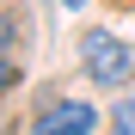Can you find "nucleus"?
<instances>
[{
    "mask_svg": "<svg viewBox=\"0 0 135 135\" xmlns=\"http://www.w3.org/2000/svg\"><path fill=\"white\" fill-rule=\"evenodd\" d=\"M80 68H86L92 86L123 92V86L135 80V43H123L117 31H86L80 37Z\"/></svg>",
    "mask_w": 135,
    "mask_h": 135,
    "instance_id": "1",
    "label": "nucleus"
},
{
    "mask_svg": "<svg viewBox=\"0 0 135 135\" xmlns=\"http://www.w3.org/2000/svg\"><path fill=\"white\" fill-rule=\"evenodd\" d=\"M98 129V104L92 98H49L31 117V135H92Z\"/></svg>",
    "mask_w": 135,
    "mask_h": 135,
    "instance_id": "2",
    "label": "nucleus"
},
{
    "mask_svg": "<svg viewBox=\"0 0 135 135\" xmlns=\"http://www.w3.org/2000/svg\"><path fill=\"white\" fill-rule=\"evenodd\" d=\"M110 135H135V98H117V110H110Z\"/></svg>",
    "mask_w": 135,
    "mask_h": 135,
    "instance_id": "3",
    "label": "nucleus"
},
{
    "mask_svg": "<svg viewBox=\"0 0 135 135\" xmlns=\"http://www.w3.org/2000/svg\"><path fill=\"white\" fill-rule=\"evenodd\" d=\"M12 37H18V25H12V12H0V55L12 49Z\"/></svg>",
    "mask_w": 135,
    "mask_h": 135,
    "instance_id": "4",
    "label": "nucleus"
},
{
    "mask_svg": "<svg viewBox=\"0 0 135 135\" xmlns=\"http://www.w3.org/2000/svg\"><path fill=\"white\" fill-rule=\"evenodd\" d=\"M12 86H18V68H12L6 55H0V92H12Z\"/></svg>",
    "mask_w": 135,
    "mask_h": 135,
    "instance_id": "5",
    "label": "nucleus"
},
{
    "mask_svg": "<svg viewBox=\"0 0 135 135\" xmlns=\"http://www.w3.org/2000/svg\"><path fill=\"white\" fill-rule=\"evenodd\" d=\"M61 6H68V12H80V6H86V0H61Z\"/></svg>",
    "mask_w": 135,
    "mask_h": 135,
    "instance_id": "6",
    "label": "nucleus"
}]
</instances>
